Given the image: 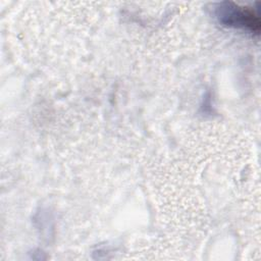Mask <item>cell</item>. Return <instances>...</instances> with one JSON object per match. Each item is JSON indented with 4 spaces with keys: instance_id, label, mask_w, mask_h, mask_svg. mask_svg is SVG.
I'll return each mask as SVG.
<instances>
[{
    "instance_id": "obj_1",
    "label": "cell",
    "mask_w": 261,
    "mask_h": 261,
    "mask_svg": "<svg viewBox=\"0 0 261 261\" xmlns=\"http://www.w3.org/2000/svg\"><path fill=\"white\" fill-rule=\"evenodd\" d=\"M217 20L228 28L244 30L258 35L260 32V17L252 7L242 6L231 1H223L213 6Z\"/></svg>"
}]
</instances>
